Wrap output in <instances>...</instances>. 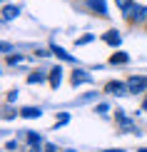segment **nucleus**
I'll use <instances>...</instances> for the list:
<instances>
[{
    "label": "nucleus",
    "mask_w": 147,
    "mask_h": 152,
    "mask_svg": "<svg viewBox=\"0 0 147 152\" xmlns=\"http://www.w3.org/2000/svg\"><path fill=\"white\" fill-rule=\"evenodd\" d=\"M122 12H125V18H127V20H132V23H137V25L147 20V8H145V5L125 3V5H122Z\"/></svg>",
    "instance_id": "obj_1"
},
{
    "label": "nucleus",
    "mask_w": 147,
    "mask_h": 152,
    "mask_svg": "<svg viewBox=\"0 0 147 152\" xmlns=\"http://www.w3.org/2000/svg\"><path fill=\"white\" fill-rule=\"evenodd\" d=\"M127 85H130L132 92H142V90H147V75H135V77L127 80Z\"/></svg>",
    "instance_id": "obj_2"
},
{
    "label": "nucleus",
    "mask_w": 147,
    "mask_h": 152,
    "mask_svg": "<svg viewBox=\"0 0 147 152\" xmlns=\"http://www.w3.org/2000/svg\"><path fill=\"white\" fill-rule=\"evenodd\" d=\"M72 87H78V85H85V82H92V75L90 72H85V70H72Z\"/></svg>",
    "instance_id": "obj_3"
},
{
    "label": "nucleus",
    "mask_w": 147,
    "mask_h": 152,
    "mask_svg": "<svg viewBox=\"0 0 147 152\" xmlns=\"http://www.w3.org/2000/svg\"><path fill=\"white\" fill-rule=\"evenodd\" d=\"M105 90L110 92V95H127V90H130V85H122V82L112 80V82H107V85H105Z\"/></svg>",
    "instance_id": "obj_4"
},
{
    "label": "nucleus",
    "mask_w": 147,
    "mask_h": 152,
    "mask_svg": "<svg viewBox=\"0 0 147 152\" xmlns=\"http://www.w3.org/2000/svg\"><path fill=\"white\" fill-rule=\"evenodd\" d=\"M48 80H50V85H53V90H57V87H60V82H62V67H60V65H55Z\"/></svg>",
    "instance_id": "obj_5"
},
{
    "label": "nucleus",
    "mask_w": 147,
    "mask_h": 152,
    "mask_svg": "<svg viewBox=\"0 0 147 152\" xmlns=\"http://www.w3.org/2000/svg\"><path fill=\"white\" fill-rule=\"evenodd\" d=\"M87 8L95 10L97 15H107V3L105 0H87Z\"/></svg>",
    "instance_id": "obj_6"
},
{
    "label": "nucleus",
    "mask_w": 147,
    "mask_h": 152,
    "mask_svg": "<svg viewBox=\"0 0 147 152\" xmlns=\"http://www.w3.org/2000/svg\"><path fill=\"white\" fill-rule=\"evenodd\" d=\"M53 53H55V55H57V58H60V60H65V62H72V65H75V62H78V60L72 58V55L67 53V50H62L60 45H53Z\"/></svg>",
    "instance_id": "obj_7"
},
{
    "label": "nucleus",
    "mask_w": 147,
    "mask_h": 152,
    "mask_svg": "<svg viewBox=\"0 0 147 152\" xmlns=\"http://www.w3.org/2000/svg\"><path fill=\"white\" fill-rule=\"evenodd\" d=\"M105 42H107V45H120V42H122V37H120L117 30H110V33L105 35Z\"/></svg>",
    "instance_id": "obj_8"
},
{
    "label": "nucleus",
    "mask_w": 147,
    "mask_h": 152,
    "mask_svg": "<svg viewBox=\"0 0 147 152\" xmlns=\"http://www.w3.org/2000/svg\"><path fill=\"white\" fill-rule=\"evenodd\" d=\"M117 120H120V127H122L125 132H135V125H132L130 120H127V117L122 115V112H117Z\"/></svg>",
    "instance_id": "obj_9"
},
{
    "label": "nucleus",
    "mask_w": 147,
    "mask_h": 152,
    "mask_svg": "<svg viewBox=\"0 0 147 152\" xmlns=\"http://www.w3.org/2000/svg\"><path fill=\"white\" fill-rule=\"evenodd\" d=\"M18 12H20L18 5H5V8H3V18H5V20H10V18H18Z\"/></svg>",
    "instance_id": "obj_10"
},
{
    "label": "nucleus",
    "mask_w": 147,
    "mask_h": 152,
    "mask_svg": "<svg viewBox=\"0 0 147 152\" xmlns=\"http://www.w3.org/2000/svg\"><path fill=\"white\" fill-rule=\"evenodd\" d=\"M127 60H130V55H127V53H115L112 58H110V65H125Z\"/></svg>",
    "instance_id": "obj_11"
},
{
    "label": "nucleus",
    "mask_w": 147,
    "mask_h": 152,
    "mask_svg": "<svg viewBox=\"0 0 147 152\" xmlns=\"http://www.w3.org/2000/svg\"><path fill=\"white\" fill-rule=\"evenodd\" d=\"M20 115H23L25 120H33V117H40V115H42V110H37V107H25Z\"/></svg>",
    "instance_id": "obj_12"
},
{
    "label": "nucleus",
    "mask_w": 147,
    "mask_h": 152,
    "mask_svg": "<svg viewBox=\"0 0 147 152\" xmlns=\"http://www.w3.org/2000/svg\"><path fill=\"white\" fill-rule=\"evenodd\" d=\"M42 80H45V75H42V72H33V75H28V82H30V85H33V82H42Z\"/></svg>",
    "instance_id": "obj_13"
},
{
    "label": "nucleus",
    "mask_w": 147,
    "mask_h": 152,
    "mask_svg": "<svg viewBox=\"0 0 147 152\" xmlns=\"http://www.w3.org/2000/svg\"><path fill=\"white\" fill-rule=\"evenodd\" d=\"M92 40H95V35H92V33H87V35L78 37V45H87V42H92Z\"/></svg>",
    "instance_id": "obj_14"
},
{
    "label": "nucleus",
    "mask_w": 147,
    "mask_h": 152,
    "mask_svg": "<svg viewBox=\"0 0 147 152\" xmlns=\"http://www.w3.org/2000/svg\"><path fill=\"white\" fill-rule=\"evenodd\" d=\"M28 142H30V147H33V145H37V142H40V135H35V132H28Z\"/></svg>",
    "instance_id": "obj_15"
},
{
    "label": "nucleus",
    "mask_w": 147,
    "mask_h": 152,
    "mask_svg": "<svg viewBox=\"0 0 147 152\" xmlns=\"http://www.w3.org/2000/svg\"><path fill=\"white\" fill-rule=\"evenodd\" d=\"M67 120H70V115H67V112H62V115H60V117H57V127H60V125H65V122H67Z\"/></svg>",
    "instance_id": "obj_16"
},
{
    "label": "nucleus",
    "mask_w": 147,
    "mask_h": 152,
    "mask_svg": "<svg viewBox=\"0 0 147 152\" xmlns=\"http://www.w3.org/2000/svg\"><path fill=\"white\" fill-rule=\"evenodd\" d=\"M8 62H10V65H18V62H23V58H20V55H12Z\"/></svg>",
    "instance_id": "obj_17"
},
{
    "label": "nucleus",
    "mask_w": 147,
    "mask_h": 152,
    "mask_svg": "<svg viewBox=\"0 0 147 152\" xmlns=\"http://www.w3.org/2000/svg\"><path fill=\"white\" fill-rule=\"evenodd\" d=\"M107 110H110V107H107V105H97V112H100V115H105Z\"/></svg>",
    "instance_id": "obj_18"
},
{
    "label": "nucleus",
    "mask_w": 147,
    "mask_h": 152,
    "mask_svg": "<svg viewBox=\"0 0 147 152\" xmlns=\"http://www.w3.org/2000/svg\"><path fill=\"white\" fill-rule=\"evenodd\" d=\"M15 97H18V90H10V92H8V100L12 102V100H15Z\"/></svg>",
    "instance_id": "obj_19"
},
{
    "label": "nucleus",
    "mask_w": 147,
    "mask_h": 152,
    "mask_svg": "<svg viewBox=\"0 0 147 152\" xmlns=\"http://www.w3.org/2000/svg\"><path fill=\"white\" fill-rule=\"evenodd\" d=\"M57 147H55V145H48V147H45V152H55Z\"/></svg>",
    "instance_id": "obj_20"
},
{
    "label": "nucleus",
    "mask_w": 147,
    "mask_h": 152,
    "mask_svg": "<svg viewBox=\"0 0 147 152\" xmlns=\"http://www.w3.org/2000/svg\"><path fill=\"white\" fill-rule=\"evenodd\" d=\"M102 152H125V150H102Z\"/></svg>",
    "instance_id": "obj_21"
},
{
    "label": "nucleus",
    "mask_w": 147,
    "mask_h": 152,
    "mask_svg": "<svg viewBox=\"0 0 147 152\" xmlns=\"http://www.w3.org/2000/svg\"><path fill=\"white\" fill-rule=\"evenodd\" d=\"M140 152H147V147H140Z\"/></svg>",
    "instance_id": "obj_22"
},
{
    "label": "nucleus",
    "mask_w": 147,
    "mask_h": 152,
    "mask_svg": "<svg viewBox=\"0 0 147 152\" xmlns=\"http://www.w3.org/2000/svg\"><path fill=\"white\" fill-rule=\"evenodd\" d=\"M67 152H75V150H67Z\"/></svg>",
    "instance_id": "obj_23"
}]
</instances>
